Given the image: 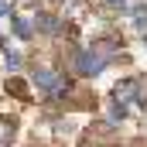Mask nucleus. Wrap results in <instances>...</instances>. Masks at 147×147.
<instances>
[{
    "label": "nucleus",
    "instance_id": "nucleus-6",
    "mask_svg": "<svg viewBox=\"0 0 147 147\" xmlns=\"http://www.w3.org/2000/svg\"><path fill=\"white\" fill-rule=\"evenodd\" d=\"M34 24L45 34H58V17H55V14H34Z\"/></svg>",
    "mask_w": 147,
    "mask_h": 147
},
{
    "label": "nucleus",
    "instance_id": "nucleus-3",
    "mask_svg": "<svg viewBox=\"0 0 147 147\" xmlns=\"http://www.w3.org/2000/svg\"><path fill=\"white\" fill-rule=\"evenodd\" d=\"M103 65H106V58H103L99 51H82V55H75V69L82 75H99Z\"/></svg>",
    "mask_w": 147,
    "mask_h": 147
},
{
    "label": "nucleus",
    "instance_id": "nucleus-7",
    "mask_svg": "<svg viewBox=\"0 0 147 147\" xmlns=\"http://www.w3.org/2000/svg\"><path fill=\"white\" fill-rule=\"evenodd\" d=\"M10 21H14V31H17L21 38H28V34H31V28H28L24 21H17V17H10Z\"/></svg>",
    "mask_w": 147,
    "mask_h": 147
},
{
    "label": "nucleus",
    "instance_id": "nucleus-5",
    "mask_svg": "<svg viewBox=\"0 0 147 147\" xmlns=\"http://www.w3.org/2000/svg\"><path fill=\"white\" fill-rule=\"evenodd\" d=\"M14 137H17V120L14 116H0V147H10Z\"/></svg>",
    "mask_w": 147,
    "mask_h": 147
},
{
    "label": "nucleus",
    "instance_id": "nucleus-4",
    "mask_svg": "<svg viewBox=\"0 0 147 147\" xmlns=\"http://www.w3.org/2000/svg\"><path fill=\"white\" fill-rule=\"evenodd\" d=\"M3 89H7V96H14V99H31V86H28L24 79H17V75H10Z\"/></svg>",
    "mask_w": 147,
    "mask_h": 147
},
{
    "label": "nucleus",
    "instance_id": "nucleus-8",
    "mask_svg": "<svg viewBox=\"0 0 147 147\" xmlns=\"http://www.w3.org/2000/svg\"><path fill=\"white\" fill-rule=\"evenodd\" d=\"M110 3H113V7H123V3H127V0H110Z\"/></svg>",
    "mask_w": 147,
    "mask_h": 147
},
{
    "label": "nucleus",
    "instance_id": "nucleus-1",
    "mask_svg": "<svg viewBox=\"0 0 147 147\" xmlns=\"http://www.w3.org/2000/svg\"><path fill=\"white\" fill-rule=\"evenodd\" d=\"M34 82H38V89H45V92H51V96H65V92H69V79H62L55 69H38Z\"/></svg>",
    "mask_w": 147,
    "mask_h": 147
},
{
    "label": "nucleus",
    "instance_id": "nucleus-2",
    "mask_svg": "<svg viewBox=\"0 0 147 147\" xmlns=\"http://www.w3.org/2000/svg\"><path fill=\"white\" fill-rule=\"evenodd\" d=\"M137 92H140V86H137L134 79H123V82H116V89H113V99H116V110H127L130 103L137 106Z\"/></svg>",
    "mask_w": 147,
    "mask_h": 147
}]
</instances>
